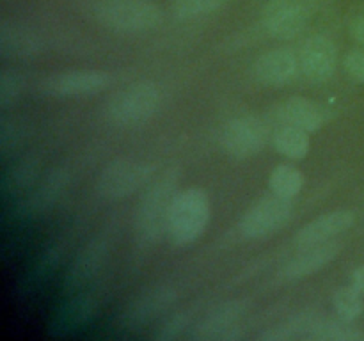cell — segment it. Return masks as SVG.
Listing matches in <instances>:
<instances>
[{
	"mask_svg": "<svg viewBox=\"0 0 364 341\" xmlns=\"http://www.w3.org/2000/svg\"><path fill=\"white\" fill-rule=\"evenodd\" d=\"M272 144L283 156L291 160H304L311 148L309 131L294 124L283 123L272 135Z\"/></svg>",
	"mask_w": 364,
	"mask_h": 341,
	"instance_id": "obj_22",
	"label": "cell"
},
{
	"mask_svg": "<svg viewBox=\"0 0 364 341\" xmlns=\"http://www.w3.org/2000/svg\"><path fill=\"white\" fill-rule=\"evenodd\" d=\"M112 80V75L102 70H70L46 77L39 84V91L55 98L96 94L109 87Z\"/></svg>",
	"mask_w": 364,
	"mask_h": 341,
	"instance_id": "obj_12",
	"label": "cell"
},
{
	"mask_svg": "<svg viewBox=\"0 0 364 341\" xmlns=\"http://www.w3.org/2000/svg\"><path fill=\"white\" fill-rule=\"evenodd\" d=\"M301 73L311 82H326L338 67V48L326 34H315L302 43L299 50Z\"/></svg>",
	"mask_w": 364,
	"mask_h": 341,
	"instance_id": "obj_14",
	"label": "cell"
},
{
	"mask_svg": "<svg viewBox=\"0 0 364 341\" xmlns=\"http://www.w3.org/2000/svg\"><path fill=\"white\" fill-rule=\"evenodd\" d=\"M27 128V123L23 119L4 114L2 121H0V153L4 156L16 151L23 144L28 135Z\"/></svg>",
	"mask_w": 364,
	"mask_h": 341,
	"instance_id": "obj_25",
	"label": "cell"
},
{
	"mask_svg": "<svg viewBox=\"0 0 364 341\" xmlns=\"http://www.w3.org/2000/svg\"><path fill=\"white\" fill-rule=\"evenodd\" d=\"M25 92V77L18 70H4L0 73V109L16 105Z\"/></svg>",
	"mask_w": 364,
	"mask_h": 341,
	"instance_id": "obj_27",
	"label": "cell"
},
{
	"mask_svg": "<svg viewBox=\"0 0 364 341\" xmlns=\"http://www.w3.org/2000/svg\"><path fill=\"white\" fill-rule=\"evenodd\" d=\"M100 302H102L100 295L95 291H75L70 301L64 302L53 316L52 325H50L52 334L64 336V334L73 332V330L80 329L82 325L91 322L100 309Z\"/></svg>",
	"mask_w": 364,
	"mask_h": 341,
	"instance_id": "obj_17",
	"label": "cell"
},
{
	"mask_svg": "<svg viewBox=\"0 0 364 341\" xmlns=\"http://www.w3.org/2000/svg\"><path fill=\"white\" fill-rule=\"evenodd\" d=\"M191 327V315L187 311L169 313L166 318L160 320L159 325L153 330L151 337L156 341H173L185 334V330Z\"/></svg>",
	"mask_w": 364,
	"mask_h": 341,
	"instance_id": "obj_28",
	"label": "cell"
},
{
	"mask_svg": "<svg viewBox=\"0 0 364 341\" xmlns=\"http://www.w3.org/2000/svg\"><path fill=\"white\" fill-rule=\"evenodd\" d=\"M304 181V174L297 167L290 166V163H279L270 173L269 187L270 192L279 195V197L294 199L301 194Z\"/></svg>",
	"mask_w": 364,
	"mask_h": 341,
	"instance_id": "obj_23",
	"label": "cell"
},
{
	"mask_svg": "<svg viewBox=\"0 0 364 341\" xmlns=\"http://www.w3.org/2000/svg\"><path fill=\"white\" fill-rule=\"evenodd\" d=\"M43 43L34 31L16 21L0 25V53L9 60H32L41 53Z\"/></svg>",
	"mask_w": 364,
	"mask_h": 341,
	"instance_id": "obj_19",
	"label": "cell"
},
{
	"mask_svg": "<svg viewBox=\"0 0 364 341\" xmlns=\"http://www.w3.org/2000/svg\"><path fill=\"white\" fill-rule=\"evenodd\" d=\"M340 251L341 244L334 240L302 247V252H299L294 259H290L284 265L283 277L288 281H297L313 276V274L320 272L327 265H331L338 258Z\"/></svg>",
	"mask_w": 364,
	"mask_h": 341,
	"instance_id": "obj_18",
	"label": "cell"
},
{
	"mask_svg": "<svg viewBox=\"0 0 364 341\" xmlns=\"http://www.w3.org/2000/svg\"><path fill=\"white\" fill-rule=\"evenodd\" d=\"M311 9L304 0H270L262 11V27L270 38L288 41L308 27Z\"/></svg>",
	"mask_w": 364,
	"mask_h": 341,
	"instance_id": "obj_9",
	"label": "cell"
},
{
	"mask_svg": "<svg viewBox=\"0 0 364 341\" xmlns=\"http://www.w3.org/2000/svg\"><path fill=\"white\" fill-rule=\"evenodd\" d=\"M348 31H350L352 39H354V41H358L359 45L364 46V13L358 14V16L350 21V27H348Z\"/></svg>",
	"mask_w": 364,
	"mask_h": 341,
	"instance_id": "obj_30",
	"label": "cell"
},
{
	"mask_svg": "<svg viewBox=\"0 0 364 341\" xmlns=\"http://www.w3.org/2000/svg\"><path fill=\"white\" fill-rule=\"evenodd\" d=\"M343 71L355 84H364V50L354 48L345 53Z\"/></svg>",
	"mask_w": 364,
	"mask_h": 341,
	"instance_id": "obj_29",
	"label": "cell"
},
{
	"mask_svg": "<svg viewBox=\"0 0 364 341\" xmlns=\"http://www.w3.org/2000/svg\"><path fill=\"white\" fill-rule=\"evenodd\" d=\"M350 284L355 288V290L361 291V293L364 295V265L358 266V269H355L354 272H352Z\"/></svg>",
	"mask_w": 364,
	"mask_h": 341,
	"instance_id": "obj_31",
	"label": "cell"
},
{
	"mask_svg": "<svg viewBox=\"0 0 364 341\" xmlns=\"http://www.w3.org/2000/svg\"><path fill=\"white\" fill-rule=\"evenodd\" d=\"M162 91L151 80H139L114 92L105 103V117L116 126H135L151 119L160 109Z\"/></svg>",
	"mask_w": 364,
	"mask_h": 341,
	"instance_id": "obj_3",
	"label": "cell"
},
{
	"mask_svg": "<svg viewBox=\"0 0 364 341\" xmlns=\"http://www.w3.org/2000/svg\"><path fill=\"white\" fill-rule=\"evenodd\" d=\"M210 212V197L203 188L191 187L178 192L171 208L167 237L174 245L192 244L205 233Z\"/></svg>",
	"mask_w": 364,
	"mask_h": 341,
	"instance_id": "obj_4",
	"label": "cell"
},
{
	"mask_svg": "<svg viewBox=\"0 0 364 341\" xmlns=\"http://www.w3.org/2000/svg\"><path fill=\"white\" fill-rule=\"evenodd\" d=\"M110 252V234L107 231L95 234L80 251L75 254L70 269L64 276V291L75 293V291L85 290L105 266L107 258Z\"/></svg>",
	"mask_w": 364,
	"mask_h": 341,
	"instance_id": "obj_7",
	"label": "cell"
},
{
	"mask_svg": "<svg viewBox=\"0 0 364 341\" xmlns=\"http://www.w3.org/2000/svg\"><path fill=\"white\" fill-rule=\"evenodd\" d=\"M277 117L283 123L294 124V126L304 128L309 134H315L329 121V112H327L326 107L313 102V99L294 96L279 107Z\"/></svg>",
	"mask_w": 364,
	"mask_h": 341,
	"instance_id": "obj_20",
	"label": "cell"
},
{
	"mask_svg": "<svg viewBox=\"0 0 364 341\" xmlns=\"http://www.w3.org/2000/svg\"><path fill=\"white\" fill-rule=\"evenodd\" d=\"M92 16L103 27L127 34H141L160 27L164 13L151 0H96Z\"/></svg>",
	"mask_w": 364,
	"mask_h": 341,
	"instance_id": "obj_2",
	"label": "cell"
},
{
	"mask_svg": "<svg viewBox=\"0 0 364 341\" xmlns=\"http://www.w3.org/2000/svg\"><path fill=\"white\" fill-rule=\"evenodd\" d=\"M43 162L38 155H25L13 160L2 176V194L6 197H21L39 181Z\"/></svg>",
	"mask_w": 364,
	"mask_h": 341,
	"instance_id": "obj_21",
	"label": "cell"
},
{
	"mask_svg": "<svg viewBox=\"0 0 364 341\" xmlns=\"http://www.w3.org/2000/svg\"><path fill=\"white\" fill-rule=\"evenodd\" d=\"M355 212L350 208H338L316 217L311 222L304 224L295 233V245L297 247H308V245L322 244V242L334 240L340 234L347 233L355 224Z\"/></svg>",
	"mask_w": 364,
	"mask_h": 341,
	"instance_id": "obj_16",
	"label": "cell"
},
{
	"mask_svg": "<svg viewBox=\"0 0 364 341\" xmlns=\"http://www.w3.org/2000/svg\"><path fill=\"white\" fill-rule=\"evenodd\" d=\"M301 63L299 53L290 46H277L262 53L252 64V75L259 84L265 85H287L299 77Z\"/></svg>",
	"mask_w": 364,
	"mask_h": 341,
	"instance_id": "obj_15",
	"label": "cell"
},
{
	"mask_svg": "<svg viewBox=\"0 0 364 341\" xmlns=\"http://www.w3.org/2000/svg\"><path fill=\"white\" fill-rule=\"evenodd\" d=\"M228 2L230 0H173L171 11L178 20H194L215 13Z\"/></svg>",
	"mask_w": 364,
	"mask_h": 341,
	"instance_id": "obj_26",
	"label": "cell"
},
{
	"mask_svg": "<svg viewBox=\"0 0 364 341\" xmlns=\"http://www.w3.org/2000/svg\"><path fill=\"white\" fill-rule=\"evenodd\" d=\"M68 187H70V173L64 167H57L50 170L41 181H38L27 194L21 195L14 206V213L23 219H38L46 215L63 199Z\"/></svg>",
	"mask_w": 364,
	"mask_h": 341,
	"instance_id": "obj_11",
	"label": "cell"
},
{
	"mask_svg": "<svg viewBox=\"0 0 364 341\" xmlns=\"http://www.w3.org/2000/svg\"><path fill=\"white\" fill-rule=\"evenodd\" d=\"M176 298L178 291L173 286H155L142 291L119 315V320H117L119 329L132 332V330L149 325L156 318L166 315L173 308Z\"/></svg>",
	"mask_w": 364,
	"mask_h": 341,
	"instance_id": "obj_10",
	"label": "cell"
},
{
	"mask_svg": "<svg viewBox=\"0 0 364 341\" xmlns=\"http://www.w3.org/2000/svg\"><path fill=\"white\" fill-rule=\"evenodd\" d=\"M180 169L171 167L153 178L135 206V234L144 245L159 244L167 234L171 208L178 194Z\"/></svg>",
	"mask_w": 364,
	"mask_h": 341,
	"instance_id": "obj_1",
	"label": "cell"
},
{
	"mask_svg": "<svg viewBox=\"0 0 364 341\" xmlns=\"http://www.w3.org/2000/svg\"><path fill=\"white\" fill-rule=\"evenodd\" d=\"M294 217L291 199L270 194L251 206L240 219V233L245 238H267L283 229Z\"/></svg>",
	"mask_w": 364,
	"mask_h": 341,
	"instance_id": "obj_6",
	"label": "cell"
},
{
	"mask_svg": "<svg viewBox=\"0 0 364 341\" xmlns=\"http://www.w3.org/2000/svg\"><path fill=\"white\" fill-rule=\"evenodd\" d=\"M245 304L231 301L210 311L205 318L192 327V340L199 341H233L242 336Z\"/></svg>",
	"mask_w": 364,
	"mask_h": 341,
	"instance_id": "obj_13",
	"label": "cell"
},
{
	"mask_svg": "<svg viewBox=\"0 0 364 341\" xmlns=\"http://www.w3.org/2000/svg\"><path fill=\"white\" fill-rule=\"evenodd\" d=\"M155 176V163L135 158H116L100 173L96 192L109 201H121L135 192L144 190Z\"/></svg>",
	"mask_w": 364,
	"mask_h": 341,
	"instance_id": "obj_5",
	"label": "cell"
},
{
	"mask_svg": "<svg viewBox=\"0 0 364 341\" xmlns=\"http://www.w3.org/2000/svg\"><path fill=\"white\" fill-rule=\"evenodd\" d=\"M333 305L338 318L354 323L364 313V295L352 284L340 286L333 295Z\"/></svg>",
	"mask_w": 364,
	"mask_h": 341,
	"instance_id": "obj_24",
	"label": "cell"
},
{
	"mask_svg": "<svg viewBox=\"0 0 364 341\" xmlns=\"http://www.w3.org/2000/svg\"><path fill=\"white\" fill-rule=\"evenodd\" d=\"M270 141L269 126L255 116L235 117L224 126L220 144L235 158H251L267 148Z\"/></svg>",
	"mask_w": 364,
	"mask_h": 341,
	"instance_id": "obj_8",
	"label": "cell"
}]
</instances>
